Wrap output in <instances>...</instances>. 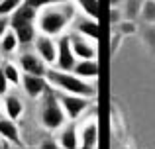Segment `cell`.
I'll use <instances>...</instances> for the list:
<instances>
[{
    "label": "cell",
    "instance_id": "6da1fadb",
    "mask_svg": "<svg viewBox=\"0 0 155 149\" xmlns=\"http://www.w3.org/2000/svg\"><path fill=\"white\" fill-rule=\"evenodd\" d=\"M75 18H77V6L71 0H65L61 4H53V6L39 10L38 18H35V28H38V34L41 35L59 37L75 22Z\"/></svg>",
    "mask_w": 155,
    "mask_h": 149
},
{
    "label": "cell",
    "instance_id": "7a4b0ae2",
    "mask_svg": "<svg viewBox=\"0 0 155 149\" xmlns=\"http://www.w3.org/2000/svg\"><path fill=\"white\" fill-rule=\"evenodd\" d=\"M45 79H47V83H49V86L57 92L84 96V98H94L96 96V88L91 86L88 80L79 79L77 75L69 73V71H59V69H55V67H49Z\"/></svg>",
    "mask_w": 155,
    "mask_h": 149
},
{
    "label": "cell",
    "instance_id": "3957f363",
    "mask_svg": "<svg viewBox=\"0 0 155 149\" xmlns=\"http://www.w3.org/2000/svg\"><path fill=\"white\" fill-rule=\"evenodd\" d=\"M38 122L39 126L45 131H51L55 134L61 126L67 124V118H65V112L59 104V98H57V90H49L38 100Z\"/></svg>",
    "mask_w": 155,
    "mask_h": 149
},
{
    "label": "cell",
    "instance_id": "277c9868",
    "mask_svg": "<svg viewBox=\"0 0 155 149\" xmlns=\"http://www.w3.org/2000/svg\"><path fill=\"white\" fill-rule=\"evenodd\" d=\"M35 18H38V12L28 8L26 4H22V6L10 16V30L18 35L20 45H22V43H34L35 35H38Z\"/></svg>",
    "mask_w": 155,
    "mask_h": 149
},
{
    "label": "cell",
    "instance_id": "5b68a950",
    "mask_svg": "<svg viewBox=\"0 0 155 149\" xmlns=\"http://www.w3.org/2000/svg\"><path fill=\"white\" fill-rule=\"evenodd\" d=\"M59 104L65 112L67 122H77L83 118V114L91 108V98L84 96H75V94H65V92H57Z\"/></svg>",
    "mask_w": 155,
    "mask_h": 149
},
{
    "label": "cell",
    "instance_id": "8992f818",
    "mask_svg": "<svg viewBox=\"0 0 155 149\" xmlns=\"http://www.w3.org/2000/svg\"><path fill=\"white\" fill-rule=\"evenodd\" d=\"M34 53L45 63L47 67H55L57 61V39L49 35L38 34L34 39Z\"/></svg>",
    "mask_w": 155,
    "mask_h": 149
},
{
    "label": "cell",
    "instance_id": "52a82bcc",
    "mask_svg": "<svg viewBox=\"0 0 155 149\" xmlns=\"http://www.w3.org/2000/svg\"><path fill=\"white\" fill-rule=\"evenodd\" d=\"M77 63V57L73 53V47H71V35L63 34L59 35L57 39V61H55V69L59 71H69L71 73L73 67Z\"/></svg>",
    "mask_w": 155,
    "mask_h": 149
},
{
    "label": "cell",
    "instance_id": "ba28073f",
    "mask_svg": "<svg viewBox=\"0 0 155 149\" xmlns=\"http://www.w3.org/2000/svg\"><path fill=\"white\" fill-rule=\"evenodd\" d=\"M16 65L20 67L22 75H35V76H45L47 69H49L34 51H22V53L18 55Z\"/></svg>",
    "mask_w": 155,
    "mask_h": 149
},
{
    "label": "cell",
    "instance_id": "9c48e42d",
    "mask_svg": "<svg viewBox=\"0 0 155 149\" xmlns=\"http://www.w3.org/2000/svg\"><path fill=\"white\" fill-rule=\"evenodd\" d=\"M20 86L26 92L28 98L31 100H39L51 88L45 76H35V75H22V84Z\"/></svg>",
    "mask_w": 155,
    "mask_h": 149
},
{
    "label": "cell",
    "instance_id": "30bf717a",
    "mask_svg": "<svg viewBox=\"0 0 155 149\" xmlns=\"http://www.w3.org/2000/svg\"><path fill=\"white\" fill-rule=\"evenodd\" d=\"M24 110H26L24 100L20 98L18 94H14V92H8L6 96H2V98H0V112H2L4 118L18 122V120L22 118Z\"/></svg>",
    "mask_w": 155,
    "mask_h": 149
},
{
    "label": "cell",
    "instance_id": "8fae6325",
    "mask_svg": "<svg viewBox=\"0 0 155 149\" xmlns=\"http://www.w3.org/2000/svg\"><path fill=\"white\" fill-rule=\"evenodd\" d=\"M0 139H2L4 143H8V145H12V147H24L22 130H20L18 122L0 116Z\"/></svg>",
    "mask_w": 155,
    "mask_h": 149
},
{
    "label": "cell",
    "instance_id": "7c38bea8",
    "mask_svg": "<svg viewBox=\"0 0 155 149\" xmlns=\"http://www.w3.org/2000/svg\"><path fill=\"white\" fill-rule=\"evenodd\" d=\"M55 134H57V145L61 149H77L81 145L77 122H67L65 126H61Z\"/></svg>",
    "mask_w": 155,
    "mask_h": 149
},
{
    "label": "cell",
    "instance_id": "4fadbf2b",
    "mask_svg": "<svg viewBox=\"0 0 155 149\" xmlns=\"http://www.w3.org/2000/svg\"><path fill=\"white\" fill-rule=\"evenodd\" d=\"M79 139L81 145L96 149V145H98V120H96V116H92V118L88 116L83 126H79Z\"/></svg>",
    "mask_w": 155,
    "mask_h": 149
},
{
    "label": "cell",
    "instance_id": "5bb4252c",
    "mask_svg": "<svg viewBox=\"0 0 155 149\" xmlns=\"http://www.w3.org/2000/svg\"><path fill=\"white\" fill-rule=\"evenodd\" d=\"M75 28H77V34L79 35H83V37H87V39H91L92 43H96L98 41V35H100V30H98V20H92V18H88V16H84V14H77V18H75Z\"/></svg>",
    "mask_w": 155,
    "mask_h": 149
},
{
    "label": "cell",
    "instance_id": "9a60e30c",
    "mask_svg": "<svg viewBox=\"0 0 155 149\" xmlns=\"http://www.w3.org/2000/svg\"><path fill=\"white\" fill-rule=\"evenodd\" d=\"M71 47H73V53H75L77 61H81V59H96V45L91 43L87 37H83V35L73 34Z\"/></svg>",
    "mask_w": 155,
    "mask_h": 149
},
{
    "label": "cell",
    "instance_id": "2e32d148",
    "mask_svg": "<svg viewBox=\"0 0 155 149\" xmlns=\"http://www.w3.org/2000/svg\"><path fill=\"white\" fill-rule=\"evenodd\" d=\"M73 71L79 79L83 80H96L98 79V61L96 59H81V61L75 63V67H73Z\"/></svg>",
    "mask_w": 155,
    "mask_h": 149
},
{
    "label": "cell",
    "instance_id": "e0dca14e",
    "mask_svg": "<svg viewBox=\"0 0 155 149\" xmlns=\"http://www.w3.org/2000/svg\"><path fill=\"white\" fill-rule=\"evenodd\" d=\"M18 49H20L18 35L12 30H8L6 34H4V37L0 39V53H2V57H12V55L18 53Z\"/></svg>",
    "mask_w": 155,
    "mask_h": 149
},
{
    "label": "cell",
    "instance_id": "ac0fdd59",
    "mask_svg": "<svg viewBox=\"0 0 155 149\" xmlns=\"http://www.w3.org/2000/svg\"><path fill=\"white\" fill-rule=\"evenodd\" d=\"M0 69H2L6 80L10 83V86H20V84H22V71H20V67L16 65L12 59L4 61L2 65H0Z\"/></svg>",
    "mask_w": 155,
    "mask_h": 149
},
{
    "label": "cell",
    "instance_id": "d6986e66",
    "mask_svg": "<svg viewBox=\"0 0 155 149\" xmlns=\"http://www.w3.org/2000/svg\"><path fill=\"white\" fill-rule=\"evenodd\" d=\"M140 35H141L143 47L147 49V53L155 61V24H145L143 28H140Z\"/></svg>",
    "mask_w": 155,
    "mask_h": 149
},
{
    "label": "cell",
    "instance_id": "ffe728a7",
    "mask_svg": "<svg viewBox=\"0 0 155 149\" xmlns=\"http://www.w3.org/2000/svg\"><path fill=\"white\" fill-rule=\"evenodd\" d=\"M141 4H143V0H124V2H122V6H120L122 18L136 22L137 16H140V12H141Z\"/></svg>",
    "mask_w": 155,
    "mask_h": 149
},
{
    "label": "cell",
    "instance_id": "44dd1931",
    "mask_svg": "<svg viewBox=\"0 0 155 149\" xmlns=\"http://www.w3.org/2000/svg\"><path fill=\"white\" fill-rule=\"evenodd\" d=\"M84 16L92 20H98V0H71Z\"/></svg>",
    "mask_w": 155,
    "mask_h": 149
},
{
    "label": "cell",
    "instance_id": "7402d4cb",
    "mask_svg": "<svg viewBox=\"0 0 155 149\" xmlns=\"http://www.w3.org/2000/svg\"><path fill=\"white\" fill-rule=\"evenodd\" d=\"M112 130H114V135L118 139H122V141L126 139V134H128L126 131V124H124V118L116 112V108L112 110Z\"/></svg>",
    "mask_w": 155,
    "mask_h": 149
},
{
    "label": "cell",
    "instance_id": "603a6c76",
    "mask_svg": "<svg viewBox=\"0 0 155 149\" xmlns=\"http://www.w3.org/2000/svg\"><path fill=\"white\" fill-rule=\"evenodd\" d=\"M140 18L143 20V24H155V0H143Z\"/></svg>",
    "mask_w": 155,
    "mask_h": 149
},
{
    "label": "cell",
    "instance_id": "cb8c5ba5",
    "mask_svg": "<svg viewBox=\"0 0 155 149\" xmlns=\"http://www.w3.org/2000/svg\"><path fill=\"white\" fill-rule=\"evenodd\" d=\"M24 4V0H2L0 2V18H10Z\"/></svg>",
    "mask_w": 155,
    "mask_h": 149
},
{
    "label": "cell",
    "instance_id": "d4e9b609",
    "mask_svg": "<svg viewBox=\"0 0 155 149\" xmlns=\"http://www.w3.org/2000/svg\"><path fill=\"white\" fill-rule=\"evenodd\" d=\"M118 34L122 35V37H128V35H136L137 31H140V28H137L136 22H132V20H122L120 24L116 26Z\"/></svg>",
    "mask_w": 155,
    "mask_h": 149
},
{
    "label": "cell",
    "instance_id": "484cf974",
    "mask_svg": "<svg viewBox=\"0 0 155 149\" xmlns=\"http://www.w3.org/2000/svg\"><path fill=\"white\" fill-rule=\"evenodd\" d=\"M61 2H65V0H24V4H26L28 8H31V10H35V12L43 10V8H47V6H53V4H61Z\"/></svg>",
    "mask_w": 155,
    "mask_h": 149
},
{
    "label": "cell",
    "instance_id": "4316f807",
    "mask_svg": "<svg viewBox=\"0 0 155 149\" xmlns=\"http://www.w3.org/2000/svg\"><path fill=\"white\" fill-rule=\"evenodd\" d=\"M8 92H10V83L6 80V76H4V73H2V69H0V98H2V96H6Z\"/></svg>",
    "mask_w": 155,
    "mask_h": 149
},
{
    "label": "cell",
    "instance_id": "83f0119b",
    "mask_svg": "<svg viewBox=\"0 0 155 149\" xmlns=\"http://www.w3.org/2000/svg\"><path fill=\"white\" fill-rule=\"evenodd\" d=\"M110 20H112V24H114V26H118V24H120L122 20H124V18H122V10H120V8H112Z\"/></svg>",
    "mask_w": 155,
    "mask_h": 149
},
{
    "label": "cell",
    "instance_id": "f1b7e54d",
    "mask_svg": "<svg viewBox=\"0 0 155 149\" xmlns=\"http://www.w3.org/2000/svg\"><path fill=\"white\" fill-rule=\"evenodd\" d=\"M8 30H10V18H0V39L4 37Z\"/></svg>",
    "mask_w": 155,
    "mask_h": 149
},
{
    "label": "cell",
    "instance_id": "f546056e",
    "mask_svg": "<svg viewBox=\"0 0 155 149\" xmlns=\"http://www.w3.org/2000/svg\"><path fill=\"white\" fill-rule=\"evenodd\" d=\"M122 35L120 34H114L112 35V53H118V45H120V41H122Z\"/></svg>",
    "mask_w": 155,
    "mask_h": 149
},
{
    "label": "cell",
    "instance_id": "4dcf8cb0",
    "mask_svg": "<svg viewBox=\"0 0 155 149\" xmlns=\"http://www.w3.org/2000/svg\"><path fill=\"white\" fill-rule=\"evenodd\" d=\"M122 2H124V0H110L112 8H120V6H122Z\"/></svg>",
    "mask_w": 155,
    "mask_h": 149
},
{
    "label": "cell",
    "instance_id": "1f68e13d",
    "mask_svg": "<svg viewBox=\"0 0 155 149\" xmlns=\"http://www.w3.org/2000/svg\"><path fill=\"white\" fill-rule=\"evenodd\" d=\"M124 149H134V147H132V143H130V141H128V145H126Z\"/></svg>",
    "mask_w": 155,
    "mask_h": 149
},
{
    "label": "cell",
    "instance_id": "d6a6232c",
    "mask_svg": "<svg viewBox=\"0 0 155 149\" xmlns=\"http://www.w3.org/2000/svg\"><path fill=\"white\" fill-rule=\"evenodd\" d=\"M77 149H91V147H84V145H79Z\"/></svg>",
    "mask_w": 155,
    "mask_h": 149
},
{
    "label": "cell",
    "instance_id": "836d02e7",
    "mask_svg": "<svg viewBox=\"0 0 155 149\" xmlns=\"http://www.w3.org/2000/svg\"><path fill=\"white\" fill-rule=\"evenodd\" d=\"M2 63H4V57H2V53H0V65H2Z\"/></svg>",
    "mask_w": 155,
    "mask_h": 149
},
{
    "label": "cell",
    "instance_id": "e575fe53",
    "mask_svg": "<svg viewBox=\"0 0 155 149\" xmlns=\"http://www.w3.org/2000/svg\"><path fill=\"white\" fill-rule=\"evenodd\" d=\"M0 116H2V112H0Z\"/></svg>",
    "mask_w": 155,
    "mask_h": 149
},
{
    "label": "cell",
    "instance_id": "d590c367",
    "mask_svg": "<svg viewBox=\"0 0 155 149\" xmlns=\"http://www.w3.org/2000/svg\"><path fill=\"white\" fill-rule=\"evenodd\" d=\"M0 2H2V0H0Z\"/></svg>",
    "mask_w": 155,
    "mask_h": 149
}]
</instances>
